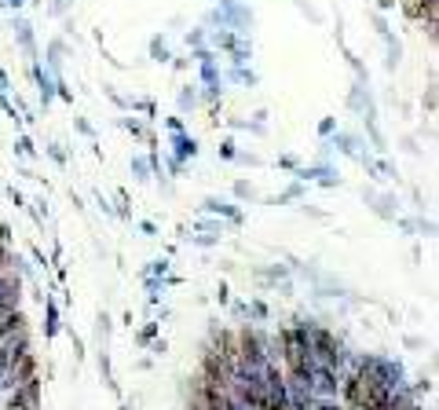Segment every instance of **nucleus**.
<instances>
[{
    "mask_svg": "<svg viewBox=\"0 0 439 410\" xmlns=\"http://www.w3.org/2000/svg\"><path fill=\"white\" fill-rule=\"evenodd\" d=\"M355 374H363L370 385H377V388H395L399 381H406L403 363L392 359V355H381V352H359Z\"/></svg>",
    "mask_w": 439,
    "mask_h": 410,
    "instance_id": "1",
    "label": "nucleus"
},
{
    "mask_svg": "<svg viewBox=\"0 0 439 410\" xmlns=\"http://www.w3.org/2000/svg\"><path fill=\"white\" fill-rule=\"evenodd\" d=\"M194 59H198V70H202V81H205V96L209 99H219V92H224V74H219L216 52L212 48H198Z\"/></svg>",
    "mask_w": 439,
    "mask_h": 410,
    "instance_id": "2",
    "label": "nucleus"
},
{
    "mask_svg": "<svg viewBox=\"0 0 439 410\" xmlns=\"http://www.w3.org/2000/svg\"><path fill=\"white\" fill-rule=\"evenodd\" d=\"M4 410H40V377L22 381L4 396Z\"/></svg>",
    "mask_w": 439,
    "mask_h": 410,
    "instance_id": "3",
    "label": "nucleus"
},
{
    "mask_svg": "<svg viewBox=\"0 0 439 410\" xmlns=\"http://www.w3.org/2000/svg\"><path fill=\"white\" fill-rule=\"evenodd\" d=\"M18 304H22V278L18 271H4L0 275V315L18 312Z\"/></svg>",
    "mask_w": 439,
    "mask_h": 410,
    "instance_id": "4",
    "label": "nucleus"
},
{
    "mask_svg": "<svg viewBox=\"0 0 439 410\" xmlns=\"http://www.w3.org/2000/svg\"><path fill=\"white\" fill-rule=\"evenodd\" d=\"M312 392L315 396H337L341 392V374L329 370V366H322V363H315V370H312Z\"/></svg>",
    "mask_w": 439,
    "mask_h": 410,
    "instance_id": "5",
    "label": "nucleus"
},
{
    "mask_svg": "<svg viewBox=\"0 0 439 410\" xmlns=\"http://www.w3.org/2000/svg\"><path fill=\"white\" fill-rule=\"evenodd\" d=\"M33 81H37V89H40V103L48 106V103L59 96V81H62V77H55L40 59H33Z\"/></svg>",
    "mask_w": 439,
    "mask_h": 410,
    "instance_id": "6",
    "label": "nucleus"
},
{
    "mask_svg": "<svg viewBox=\"0 0 439 410\" xmlns=\"http://www.w3.org/2000/svg\"><path fill=\"white\" fill-rule=\"evenodd\" d=\"M205 40H209L212 52H234L238 40H241V33H234V30H209Z\"/></svg>",
    "mask_w": 439,
    "mask_h": 410,
    "instance_id": "7",
    "label": "nucleus"
},
{
    "mask_svg": "<svg viewBox=\"0 0 439 410\" xmlns=\"http://www.w3.org/2000/svg\"><path fill=\"white\" fill-rule=\"evenodd\" d=\"M11 30H15V40H18V48L26 52V55H33V52H37V45H33V26H30V23H26V18H22V15H15V18H11Z\"/></svg>",
    "mask_w": 439,
    "mask_h": 410,
    "instance_id": "8",
    "label": "nucleus"
},
{
    "mask_svg": "<svg viewBox=\"0 0 439 410\" xmlns=\"http://www.w3.org/2000/svg\"><path fill=\"white\" fill-rule=\"evenodd\" d=\"M205 212H216V217H227L231 224H241V209L231 205L227 198H205Z\"/></svg>",
    "mask_w": 439,
    "mask_h": 410,
    "instance_id": "9",
    "label": "nucleus"
},
{
    "mask_svg": "<svg viewBox=\"0 0 439 410\" xmlns=\"http://www.w3.org/2000/svg\"><path fill=\"white\" fill-rule=\"evenodd\" d=\"M18 330H26V315H22V308H18V312H8V315H0V341H8V337L18 334Z\"/></svg>",
    "mask_w": 439,
    "mask_h": 410,
    "instance_id": "10",
    "label": "nucleus"
},
{
    "mask_svg": "<svg viewBox=\"0 0 439 410\" xmlns=\"http://www.w3.org/2000/svg\"><path fill=\"white\" fill-rule=\"evenodd\" d=\"M172 150H176V158H180V161H187V158L198 154V139L187 136V132H172Z\"/></svg>",
    "mask_w": 439,
    "mask_h": 410,
    "instance_id": "11",
    "label": "nucleus"
},
{
    "mask_svg": "<svg viewBox=\"0 0 439 410\" xmlns=\"http://www.w3.org/2000/svg\"><path fill=\"white\" fill-rule=\"evenodd\" d=\"M333 147H341L344 154H351V158H366L363 150H359V139L355 136H344V132H337V139H333Z\"/></svg>",
    "mask_w": 439,
    "mask_h": 410,
    "instance_id": "12",
    "label": "nucleus"
},
{
    "mask_svg": "<svg viewBox=\"0 0 439 410\" xmlns=\"http://www.w3.org/2000/svg\"><path fill=\"white\" fill-rule=\"evenodd\" d=\"M150 55L158 59V62H169L172 55H169V45H165V37H154L150 40Z\"/></svg>",
    "mask_w": 439,
    "mask_h": 410,
    "instance_id": "13",
    "label": "nucleus"
},
{
    "mask_svg": "<svg viewBox=\"0 0 439 410\" xmlns=\"http://www.w3.org/2000/svg\"><path fill=\"white\" fill-rule=\"evenodd\" d=\"M44 334H48V337L59 334V308H55V300H48V326H44Z\"/></svg>",
    "mask_w": 439,
    "mask_h": 410,
    "instance_id": "14",
    "label": "nucleus"
},
{
    "mask_svg": "<svg viewBox=\"0 0 439 410\" xmlns=\"http://www.w3.org/2000/svg\"><path fill=\"white\" fill-rule=\"evenodd\" d=\"M132 176L147 180V176H150V161H147V158H132Z\"/></svg>",
    "mask_w": 439,
    "mask_h": 410,
    "instance_id": "15",
    "label": "nucleus"
},
{
    "mask_svg": "<svg viewBox=\"0 0 439 410\" xmlns=\"http://www.w3.org/2000/svg\"><path fill=\"white\" fill-rule=\"evenodd\" d=\"M143 275H147V278H169V261H154Z\"/></svg>",
    "mask_w": 439,
    "mask_h": 410,
    "instance_id": "16",
    "label": "nucleus"
},
{
    "mask_svg": "<svg viewBox=\"0 0 439 410\" xmlns=\"http://www.w3.org/2000/svg\"><path fill=\"white\" fill-rule=\"evenodd\" d=\"M198 227H202V231H209V234H212V239H224V231H227L224 224H216V220H205V217H202V220H198Z\"/></svg>",
    "mask_w": 439,
    "mask_h": 410,
    "instance_id": "17",
    "label": "nucleus"
},
{
    "mask_svg": "<svg viewBox=\"0 0 439 410\" xmlns=\"http://www.w3.org/2000/svg\"><path fill=\"white\" fill-rule=\"evenodd\" d=\"M194 106H198V92L194 89H183L180 92V110L187 114V110H194Z\"/></svg>",
    "mask_w": 439,
    "mask_h": 410,
    "instance_id": "18",
    "label": "nucleus"
},
{
    "mask_svg": "<svg viewBox=\"0 0 439 410\" xmlns=\"http://www.w3.org/2000/svg\"><path fill=\"white\" fill-rule=\"evenodd\" d=\"M187 45H190L194 52L205 48V30H190V33H187Z\"/></svg>",
    "mask_w": 439,
    "mask_h": 410,
    "instance_id": "19",
    "label": "nucleus"
},
{
    "mask_svg": "<svg viewBox=\"0 0 439 410\" xmlns=\"http://www.w3.org/2000/svg\"><path fill=\"white\" fill-rule=\"evenodd\" d=\"M125 128H128V132H132V136H136V139H150V132H147V128H143L139 121H132V118L125 121Z\"/></svg>",
    "mask_w": 439,
    "mask_h": 410,
    "instance_id": "20",
    "label": "nucleus"
},
{
    "mask_svg": "<svg viewBox=\"0 0 439 410\" xmlns=\"http://www.w3.org/2000/svg\"><path fill=\"white\" fill-rule=\"evenodd\" d=\"M154 337H158V322H147V326L139 330V344H150Z\"/></svg>",
    "mask_w": 439,
    "mask_h": 410,
    "instance_id": "21",
    "label": "nucleus"
},
{
    "mask_svg": "<svg viewBox=\"0 0 439 410\" xmlns=\"http://www.w3.org/2000/svg\"><path fill=\"white\" fill-rule=\"evenodd\" d=\"M15 147H18V154H22V158H33V143H30L26 136H18V143H15Z\"/></svg>",
    "mask_w": 439,
    "mask_h": 410,
    "instance_id": "22",
    "label": "nucleus"
},
{
    "mask_svg": "<svg viewBox=\"0 0 439 410\" xmlns=\"http://www.w3.org/2000/svg\"><path fill=\"white\" fill-rule=\"evenodd\" d=\"M333 128H337L333 118H322V121H319V136H333Z\"/></svg>",
    "mask_w": 439,
    "mask_h": 410,
    "instance_id": "23",
    "label": "nucleus"
},
{
    "mask_svg": "<svg viewBox=\"0 0 439 410\" xmlns=\"http://www.w3.org/2000/svg\"><path fill=\"white\" fill-rule=\"evenodd\" d=\"M300 194H304V187H300V183H293V187H290V190H285V194H282V198H278V202H297V198H300Z\"/></svg>",
    "mask_w": 439,
    "mask_h": 410,
    "instance_id": "24",
    "label": "nucleus"
},
{
    "mask_svg": "<svg viewBox=\"0 0 439 410\" xmlns=\"http://www.w3.org/2000/svg\"><path fill=\"white\" fill-rule=\"evenodd\" d=\"M234 194H238V198H253V187H249L246 180H238V183H234Z\"/></svg>",
    "mask_w": 439,
    "mask_h": 410,
    "instance_id": "25",
    "label": "nucleus"
},
{
    "mask_svg": "<svg viewBox=\"0 0 439 410\" xmlns=\"http://www.w3.org/2000/svg\"><path fill=\"white\" fill-rule=\"evenodd\" d=\"M278 165H282V169H290V172H297V169H300V161H297L293 154H282V158H278Z\"/></svg>",
    "mask_w": 439,
    "mask_h": 410,
    "instance_id": "26",
    "label": "nucleus"
},
{
    "mask_svg": "<svg viewBox=\"0 0 439 410\" xmlns=\"http://www.w3.org/2000/svg\"><path fill=\"white\" fill-rule=\"evenodd\" d=\"M219 158H227V161H234V158H238V150H234V143H231V139H227L224 147H219Z\"/></svg>",
    "mask_w": 439,
    "mask_h": 410,
    "instance_id": "27",
    "label": "nucleus"
},
{
    "mask_svg": "<svg viewBox=\"0 0 439 410\" xmlns=\"http://www.w3.org/2000/svg\"><path fill=\"white\" fill-rule=\"evenodd\" d=\"M70 4H74V0H52L48 11H52V15H66V8H70Z\"/></svg>",
    "mask_w": 439,
    "mask_h": 410,
    "instance_id": "28",
    "label": "nucleus"
},
{
    "mask_svg": "<svg viewBox=\"0 0 439 410\" xmlns=\"http://www.w3.org/2000/svg\"><path fill=\"white\" fill-rule=\"evenodd\" d=\"M373 26L381 30V37H388V23H384V15H381V11H373Z\"/></svg>",
    "mask_w": 439,
    "mask_h": 410,
    "instance_id": "29",
    "label": "nucleus"
},
{
    "mask_svg": "<svg viewBox=\"0 0 439 410\" xmlns=\"http://www.w3.org/2000/svg\"><path fill=\"white\" fill-rule=\"evenodd\" d=\"M30 4V0H4V4H0V8H11V11H22V8H26Z\"/></svg>",
    "mask_w": 439,
    "mask_h": 410,
    "instance_id": "30",
    "label": "nucleus"
},
{
    "mask_svg": "<svg viewBox=\"0 0 439 410\" xmlns=\"http://www.w3.org/2000/svg\"><path fill=\"white\" fill-rule=\"evenodd\" d=\"M48 154H52V158H55L59 165L66 161V154H62V147H59V143H52V147H48Z\"/></svg>",
    "mask_w": 439,
    "mask_h": 410,
    "instance_id": "31",
    "label": "nucleus"
},
{
    "mask_svg": "<svg viewBox=\"0 0 439 410\" xmlns=\"http://www.w3.org/2000/svg\"><path fill=\"white\" fill-rule=\"evenodd\" d=\"M190 239H194L198 246H212V242H216V239H212V234H190Z\"/></svg>",
    "mask_w": 439,
    "mask_h": 410,
    "instance_id": "32",
    "label": "nucleus"
},
{
    "mask_svg": "<svg viewBox=\"0 0 439 410\" xmlns=\"http://www.w3.org/2000/svg\"><path fill=\"white\" fill-rule=\"evenodd\" d=\"M165 125H169V132H183V121L180 118H169Z\"/></svg>",
    "mask_w": 439,
    "mask_h": 410,
    "instance_id": "33",
    "label": "nucleus"
},
{
    "mask_svg": "<svg viewBox=\"0 0 439 410\" xmlns=\"http://www.w3.org/2000/svg\"><path fill=\"white\" fill-rule=\"evenodd\" d=\"M0 92H8V74L0 70Z\"/></svg>",
    "mask_w": 439,
    "mask_h": 410,
    "instance_id": "34",
    "label": "nucleus"
},
{
    "mask_svg": "<svg viewBox=\"0 0 439 410\" xmlns=\"http://www.w3.org/2000/svg\"><path fill=\"white\" fill-rule=\"evenodd\" d=\"M216 4H219V8H231V4H238V0H216Z\"/></svg>",
    "mask_w": 439,
    "mask_h": 410,
    "instance_id": "35",
    "label": "nucleus"
},
{
    "mask_svg": "<svg viewBox=\"0 0 439 410\" xmlns=\"http://www.w3.org/2000/svg\"><path fill=\"white\" fill-rule=\"evenodd\" d=\"M4 370H8V359H4V355H0V377H4Z\"/></svg>",
    "mask_w": 439,
    "mask_h": 410,
    "instance_id": "36",
    "label": "nucleus"
},
{
    "mask_svg": "<svg viewBox=\"0 0 439 410\" xmlns=\"http://www.w3.org/2000/svg\"><path fill=\"white\" fill-rule=\"evenodd\" d=\"M0 4H4V0H0Z\"/></svg>",
    "mask_w": 439,
    "mask_h": 410,
    "instance_id": "37",
    "label": "nucleus"
}]
</instances>
